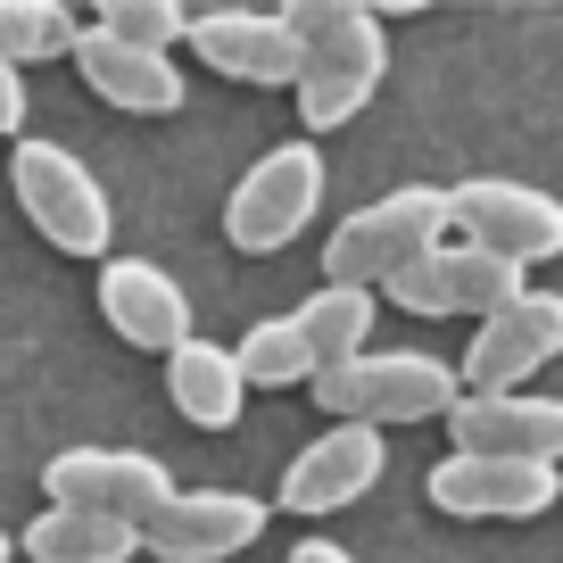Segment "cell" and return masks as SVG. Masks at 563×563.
Returning <instances> with one entry per match:
<instances>
[{"instance_id": "5bb4252c", "label": "cell", "mask_w": 563, "mask_h": 563, "mask_svg": "<svg viewBox=\"0 0 563 563\" xmlns=\"http://www.w3.org/2000/svg\"><path fill=\"white\" fill-rule=\"evenodd\" d=\"M191 51L232 84H299L307 42L290 34L282 9H199L191 18Z\"/></svg>"}, {"instance_id": "2e32d148", "label": "cell", "mask_w": 563, "mask_h": 563, "mask_svg": "<svg viewBox=\"0 0 563 563\" xmlns=\"http://www.w3.org/2000/svg\"><path fill=\"white\" fill-rule=\"evenodd\" d=\"M67 58H75V75H84L108 108H133V117H175V108H183V67H175V58L141 51V42L108 34V25L75 34Z\"/></svg>"}, {"instance_id": "ffe728a7", "label": "cell", "mask_w": 563, "mask_h": 563, "mask_svg": "<svg viewBox=\"0 0 563 563\" xmlns=\"http://www.w3.org/2000/svg\"><path fill=\"white\" fill-rule=\"evenodd\" d=\"M232 356H241L249 389H290V382H316V349H307L299 316H265V323H249Z\"/></svg>"}, {"instance_id": "ba28073f", "label": "cell", "mask_w": 563, "mask_h": 563, "mask_svg": "<svg viewBox=\"0 0 563 563\" xmlns=\"http://www.w3.org/2000/svg\"><path fill=\"white\" fill-rule=\"evenodd\" d=\"M42 489H51V506H91V514L150 522L175 497V473L150 448H67V456L42 464Z\"/></svg>"}, {"instance_id": "6da1fadb", "label": "cell", "mask_w": 563, "mask_h": 563, "mask_svg": "<svg viewBox=\"0 0 563 563\" xmlns=\"http://www.w3.org/2000/svg\"><path fill=\"white\" fill-rule=\"evenodd\" d=\"M282 18L307 42L299 84H290L299 91V117H307V133H332V124H349L356 108L382 91L389 34H382V18H373L365 0H290Z\"/></svg>"}, {"instance_id": "603a6c76", "label": "cell", "mask_w": 563, "mask_h": 563, "mask_svg": "<svg viewBox=\"0 0 563 563\" xmlns=\"http://www.w3.org/2000/svg\"><path fill=\"white\" fill-rule=\"evenodd\" d=\"M0 133L25 141V67L9 51H0Z\"/></svg>"}, {"instance_id": "9c48e42d", "label": "cell", "mask_w": 563, "mask_h": 563, "mask_svg": "<svg viewBox=\"0 0 563 563\" xmlns=\"http://www.w3.org/2000/svg\"><path fill=\"white\" fill-rule=\"evenodd\" d=\"M563 349V290H514L506 307H489L464 349V389H522L539 365H555Z\"/></svg>"}, {"instance_id": "44dd1931", "label": "cell", "mask_w": 563, "mask_h": 563, "mask_svg": "<svg viewBox=\"0 0 563 563\" xmlns=\"http://www.w3.org/2000/svg\"><path fill=\"white\" fill-rule=\"evenodd\" d=\"M75 9L67 0H0V51L18 58V67H34V58H67L75 51Z\"/></svg>"}, {"instance_id": "cb8c5ba5", "label": "cell", "mask_w": 563, "mask_h": 563, "mask_svg": "<svg viewBox=\"0 0 563 563\" xmlns=\"http://www.w3.org/2000/svg\"><path fill=\"white\" fill-rule=\"evenodd\" d=\"M290 563H356V555H349V547H332V539H299V547H290Z\"/></svg>"}, {"instance_id": "5b68a950", "label": "cell", "mask_w": 563, "mask_h": 563, "mask_svg": "<svg viewBox=\"0 0 563 563\" xmlns=\"http://www.w3.org/2000/svg\"><path fill=\"white\" fill-rule=\"evenodd\" d=\"M316 199H323V150L316 141H282V150H265V158L232 183L224 241L241 249V257H274V249H290L307 232Z\"/></svg>"}, {"instance_id": "7a4b0ae2", "label": "cell", "mask_w": 563, "mask_h": 563, "mask_svg": "<svg viewBox=\"0 0 563 563\" xmlns=\"http://www.w3.org/2000/svg\"><path fill=\"white\" fill-rule=\"evenodd\" d=\"M464 398V373L440 365V356H415V349H365L349 365H323L316 373V406L332 422H431Z\"/></svg>"}, {"instance_id": "30bf717a", "label": "cell", "mask_w": 563, "mask_h": 563, "mask_svg": "<svg viewBox=\"0 0 563 563\" xmlns=\"http://www.w3.org/2000/svg\"><path fill=\"white\" fill-rule=\"evenodd\" d=\"M257 539H265V497H241V489H175L141 522V547L158 563H224Z\"/></svg>"}, {"instance_id": "d4e9b609", "label": "cell", "mask_w": 563, "mask_h": 563, "mask_svg": "<svg viewBox=\"0 0 563 563\" xmlns=\"http://www.w3.org/2000/svg\"><path fill=\"white\" fill-rule=\"evenodd\" d=\"M0 563H18V539H9V530H0Z\"/></svg>"}, {"instance_id": "7c38bea8", "label": "cell", "mask_w": 563, "mask_h": 563, "mask_svg": "<svg viewBox=\"0 0 563 563\" xmlns=\"http://www.w3.org/2000/svg\"><path fill=\"white\" fill-rule=\"evenodd\" d=\"M389 473L382 422H332L323 440H307L282 473V514H340Z\"/></svg>"}, {"instance_id": "e0dca14e", "label": "cell", "mask_w": 563, "mask_h": 563, "mask_svg": "<svg viewBox=\"0 0 563 563\" xmlns=\"http://www.w3.org/2000/svg\"><path fill=\"white\" fill-rule=\"evenodd\" d=\"M25 555L34 563H133L141 555V522L91 514V506H42L34 522H25Z\"/></svg>"}, {"instance_id": "8fae6325", "label": "cell", "mask_w": 563, "mask_h": 563, "mask_svg": "<svg viewBox=\"0 0 563 563\" xmlns=\"http://www.w3.org/2000/svg\"><path fill=\"white\" fill-rule=\"evenodd\" d=\"M456 224H464V241L497 249V257H514V265L563 257V199L530 191V183H506V175L456 183Z\"/></svg>"}, {"instance_id": "7402d4cb", "label": "cell", "mask_w": 563, "mask_h": 563, "mask_svg": "<svg viewBox=\"0 0 563 563\" xmlns=\"http://www.w3.org/2000/svg\"><path fill=\"white\" fill-rule=\"evenodd\" d=\"M191 0H100V25L124 42H141V51H175V42H191Z\"/></svg>"}, {"instance_id": "3957f363", "label": "cell", "mask_w": 563, "mask_h": 563, "mask_svg": "<svg viewBox=\"0 0 563 563\" xmlns=\"http://www.w3.org/2000/svg\"><path fill=\"white\" fill-rule=\"evenodd\" d=\"M9 191H18L25 224H34L51 249L91 257V265L108 257L117 216H108V191L91 183V166L75 158V150H58V141H18V150H9Z\"/></svg>"}, {"instance_id": "d6986e66", "label": "cell", "mask_w": 563, "mask_h": 563, "mask_svg": "<svg viewBox=\"0 0 563 563\" xmlns=\"http://www.w3.org/2000/svg\"><path fill=\"white\" fill-rule=\"evenodd\" d=\"M299 332H307V349H316V373H323V365H349V356H365L373 290H365V282H323L316 299L299 307Z\"/></svg>"}, {"instance_id": "9a60e30c", "label": "cell", "mask_w": 563, "mask_h": 563, "mask_svg": "<svg viewBox=\"0 0 563 563\" xmlns=\"http://www.w3.org/2000/svg\"><path fill=\"white\" fill-rule=\"evenodd\" d=\"M448 431L473 456H539L563 464V398H530V389H464L448 406Z\"/></svg>"}, {"instance_id": "ac0fdd59", "label": "cell", "mask_w": 563, "mask_h": 563, "mask_svg": "<svg viewBox=\"0 0 563 563\" xmlns=\"http://www.w3.org/2000/svg\"><path fill=\"white\" fill-rule=\"evenodd\" d=\"M166 398L183 406V422H199V431H224V422H241L249 373H241V356L216 349V340H183V349L166 356Z\"/></svg>"}, {"instance_id": "8992f818", "label": "cell", "mask_w": 563, "mask_h": 563, "mask_svg": "<svg viewBox=\"0 0 563 563\" xmlns=\"http://www.w3.org/2000/svg\"><path fill=\"white\" fill-rule=\"evenodd\" d=\"M382 290L406 316H489V307H506L530 282H522L514 257H497V249H481V241H431L415 265H398Z\"/></svg>"}, {"instance_id": "277c9868", "label": "cell", "mask_w": 563, "mask_h": 563, "mask_svg": "<svg viewBox=\"0 0 563 563\" xmlns=\"http://www.w3.org/2000/svg\"><path fill=\"white\" fill-rule=\"evenodd\" d=\"M448 224H456V191H440V183H406L389 199H365L323 249V282H389L431 241H448Z\"/></svg>"}, {"instance_id": "52a82bcc", "label": "cell", "mask_w": 563, "mask_h": 563, "mask_svg": "<svg viewBox=\"0 0 563 563\" xmlns=\"http://www.w3.org/2000/svg\"><path fill=\"white\" fill-rule=\"evenodd\" d=\"M555 497H563V481L539 456H473V448H456V456L431 464V506L456 514V522H530Z\"/></svg>"}, {"instance_id": "4fadbf2b", "label": "cell", "mask_w": 563, "mask_h": 563, "mask_svg": "<svg viewBox=\"0 0 563 563\" xmlns=\"http://www.w3.org/2000/svg\"><path fill=\"white\" fill-rule=\"evenodd\" d=\"M100 316L124 349H150V356H175L191 340V299L183 282L158 274L150 257H100Z\"/></svg>"}]
</instances>
